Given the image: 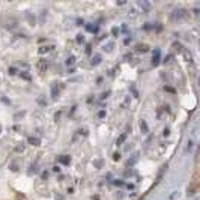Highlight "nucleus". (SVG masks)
<instances>
[{"instance_id": "nucleus-1", "label": "nucleus", "mask_w": 200, "mask_h": 200, "mask_svg": "<svg viewBox=\"0 0 200 200\" xmlns=\"http://www.w3.org/2000/svg\"><path fill=\"white\" fill-rule=\"evenodd\" d=\"M186 15V10L184 9H176L175 10L172 11V20H174V21H178V20H183Z\"/></svg>"}, {"instance_id": "nucleus-2", "label": "nucleus", "mask_w": 200, "mask_h": 200, "mask_svg": "<svg viewBox=\"0 0 200 200\" xmlns=\"http://www.w3.org/2000/svg\"><path fill=\"white\" fill-rule=\"evenodd\" d=\"M161 50L158 48H155L152 51V59H151V63L153 65V66H158L160 62H161Z\"/></svg>"}, {"instance_id": "nucleus-3", "label": "nucleus", "mask_w": 200, "mask_h": 200, "mask_svg": "<svg viewBox=\"0 0 200 200\" xmlns=\"http://www.w3.org/2000/svg\"><path fill=\"white\" fill-rule=\"evenodd\" d=\"M137 4L141 8V9L144 12L148 13V12L151 11V9H152L151 4L149 1H147V0H139V1H137Z\"/></svg>"}, {"instance_id": "nucleus-4", "label": "nucleus", "mask_w": 200, "mask_h": 200, "mask_svg": "<svg viewBox=\"0 0 200 200\" xmlns=\"http://www.w3.org/2000/svg\"><path fill=\"white\" fill-rule=\"evenodd\" d=\"M51 97L54 101H56L59 97V89L57 82H54L51 85Z\"/></svg>"}, {"instance_id": "nucleus-5", "label": "nucleus", "mask_w": 200, "mask_h": 200, "mask_svg": "<svg viewBox=\"0 0 200 200\" xmlns=\"http://www.w3.org/2000/svg\"><path fill=\"white\" fill-rule=\"evenodd\" d=\"M37 68H38V70H39L41 73H45L46 70H47V68H48V65H47L46 60L43 59V58H41V59L38 61Z\"/></svg>"}, {"instance_id": "nucleus-6", "label": "nucleus", "mask_w": 200, "mask_h": 200, "mask_svg": "<svg viewBox=\"0 0 200 200\" xmlns=\"http://www.w3.org/2000/svg\"><path fill=\"white\" fill-rule=\"evenodd\" d=\"M139 158V151L136 152V153H134V154H132L131 157L127 160V163H126V165L129 166V167L134 166V165L136 164V162L138 161Z\"/></svg>"}, {"instance_id": "nucleus-7", "label": "nucleus", "mask_w": 200, "mask_h": 200, "mask_svg": "<svg viewBox=\"0 0 200 200\" xmlns=\"http://www.w3.org/2000/svg\"><path fill=\"white\" fill-rule=\"evenodd\" d=\"M139 127H140V130L143 134H147L149 133L150 129H149V125L147 124V122L144 120V119H140L139 120Z\"/></svg>"}, {"instance_id": "nucleus-8", "label": "nucleus", "mask_w": 200, "mask_h": 200, "mask_svg": "<svg viewBox=\"0 0 200 200\" xmlns=\"http://www.w3.org/2000/svg\"><path fill=\"white\" fill-rule=\"evenodd\" d=\"M102 55L100 54H95L91 60V65H98L100 63H102Z\"/></svg>"}, {"instance_id": "nucleus-9", "label": "nucleus", "mask_w": 200, "mask_h": 200, "mask_svg": "<svg viewBox=\"0 0 200 200\" xmlns=\"http://www.w3.org/2000/svg\"><path fill=\"white\" fill-rule=\"evenodd\" d=\"M70 161H71V158L69 155H63L59 157V162L65 166H68L70 163Z\"/></svg>"}, {"instance_id": "nucleus-10", "label": "nucleus", "mask_w": 200, "mask_h": 200, "mask_svg": "<svg viewBox=\"0 0 200 200\" xmlns=\"http://www.w3.org/2000/svg\"><path fill=\"white\" fill-rule=\"evenodd\" d=\"M26 113H27V111H26V110L20 111L19 113H15V114H14V116H13V119H14V121H15V122L20 121L21 119H23V118H24V116L26 115Z\"/></svg>"}, {"instance_id": "nucleus-11", "label": "nucleus", "mask_w": 200, "mask_h": 200, "mask_svg": "<svg viewBox=\"0 0 200 200\" xmlns=\"http://www.w3.org/2000/svg\"><path fill=\"white\" fill-rule=\"evenodd\" d=\"M113 48H114V43L113 42H109V43H107V44L102 46V50L107 52V53L112 52L113 50Z\"/></svg>"}, {"instance_id": "nucleus-12", "label": "nucleus", "mask_w": 200, "mask_h": 200, "mask_svg": "<svg viewBox=\"0 0 200 200\" xmlns=\"http://www.w3.org/2000/svg\"><path fill=\"white\" fill-rule=\"evenodd\" d=\"M28 142L29 144L32 145V146H40L41 145V140L37 138H33V137H31L28 139Z\"/></svg>"}, {"instance_id": "nucleus-13", "label": "nucleus", "mask_w": 200, "mask_h": 200, "mask_svg": "<svg viewBox=\"0 0 200 200\" xmlns=\"http://www.w3.org/2000/svg\"><path fill=\"white\" fill-rule=\"evenodd\" d=\"M136 49L140 53H147L150 50V47L147 44H139L138 46H136Z\"/></svg>"}, {"instance_id": "nucleus-14", "label": "nucleus", "mask_w": 200, "mask_h": 200, "mask_svg": "<svg viewBox=\"0 0 200 200\" xmlns=\"http://www.w3.org/2000/svg\"><path fill=\"white\" fill-rule=\"evenodd\" d=\"M76 63V56L75 55H70L68 59L65 60V65L68 66H71Z\"/></svg>"}, {"instance_id": "nucleus-15", "label": "nucleus", "mask_w": 200, "mask_h": 200, "mask_svg": "<svg viewBox=\"0 0 200 200\" xmlns=\"http://www.w3.org/2000/svg\"><path fill=\"white\" fill-rule=\"evenodd\" d=\"M20 77L21 79L25 80H28V81H31V75L29 74V72H27V71L21 72V73L20 74Z\"/></svg>"}, {"instance_id": "nucleus-16", "label": "nucleus", "mask_w": 200, "mask_h": 200, "mask_svg": "<svg viewBox=\"0 0 200 200\" xmlns=\"http://www.w3.org/2000/svg\"><path fill=\"white\" fill-rule=\"evenodd\" d=\"M125 139H126V135H125V134H122V135H120L119 138L117 139L116 144H117L118 146H120V145H122V144L125 141Z\"/></svg>"}, {"instance_id": "nucleus-17", "label": "nucleus", "mask_w": 200, "mask_h": 200, "mask_svg": "<svg viewBox=\"0 0 200 200\" xmlns=\"http://www.w3.org/2000/svg\"><path fill=\"white\" fill-rule=\"evenodd\" d=\"M50 51V47L48 46H42L38 49V54H44L46 53H48Z\"/></svg>"}, {"instance_id": "nucleus-18", "label": "nucleus", "mask_w": 200, "mask_h": 200, "mask_svg": "<svg viewBox=\"0 0 200 200\" xmlns=\"http://www.w3.org/2000/svg\"><path fill=\"white\" fill-rule=\"evenodd\" d=\"M183 57H184L185 61H188V62L192 61V55H191V53L188 50H184L183 51Z\"/></svg>"}, {"instance_id": "nucleus-19", "label": "nucleus", "mask_w": 200, "mask_h": 200, "mask_svg": "<svg viewBox=\"0 0 200 200\" xmlns=\"http://www.w3.org/2000/svg\"><path fill=\"white\" fill-rule=\"evenodd\" d=\"M164 91L169 92V93H172V94H176V92H177L176 90L173 87H172V86H165L164 87Z\"/></svg>"}, {"instance_id": "nucleus-20", "label": "nucleus", "mask_w": 200, "mask_h": 200, "mask_svg": "<svg viewBox=\"0 0 200 200\" xmlns=\"http://www.w3.org/2000/svg\"><path fill=\"white\" fill-rule=\"evenodd\" d=\"M76 40H77V43L79 44H82L84 43V40H85V37L81 34V33H79L76 37Z\"/></svg>"}, {"instance_id": "nucleus-21", "label": "nucleus", "mask_w": 200, "mask_h": 200, "mask_svg": "<svg viewBox=\"0 0 200 200\" xmlns=\"http://www.w3.org/2000/svg\"><path fill=\"white\" fill-rule=\"evenodd\" d=\"M110 93H111V91H104V92H102V94H100V100L101 101H104V100H106L108 97H109V95H110Z\"/></svg>"}, {"instance_id": "nucleus-22", "label": "nucleus", "mask_w": 200, "mask_h": 200, "mask_svg": "<svg viewBox=\"0 0 200 200\" xmlns=\"http://www.w3.org/2000/svg\"><path fill=\"white\" fill-rule=\"evenodd\" d=\"M0 101H1L3 103L7 104V105H10L11 104V101L8 97H6V96H3V97L0 98Z\"/></svg>"}, {"instance_id": "nucleus-23", "label": "nucleus", "mask_w": 200, "mask_h": 200, "mask_svg": "<svg viewBox=\"0 0 200 200\" xmlns=\"http://www.w3.org/2000/svg\"><path fill=\"white\" fill-rule=\"evenodd\" d=\"M17 72H18V69L14 68V66H10V68L9 69V74L10 76H14V75H16Z\"/></svg>"}, {"instance_id": "nucleus-24", "label": "nucleus", "mask_w": 200, "mask_h": 200, "mask_svg": "<svg viewBox=\"0 0 200 200\" xmlns=\"http://www.w3.org/2000/svg\"><path fill=\"white\" fill-rule=\"evenodd\" d=\"M94 25H92L91 23H88L86 26H85V29H86V31H89V32H93V30H94Z\"/></svg>"}, {"instance_id": "nucleus-25", "label": "nucleus", "mask_w": 200, "mask_h": 200, "mask_svg": "<svg viewBox=\"0 0 200 200\" xmlns=\"http://www.w3.org/2000/svg\"><path fill=\"white\" fill-rule=\"evenodd\" d=\"M130 101H131V100H130L129 97H125V100H124V103L121 104V106L124 107V108H127V107L129 106V104H130Z\"/></svg>"}, {"instance_id": "nucleus-26", "label": "nucleus", "mask_w": 200, "mask_h": 200, "mask_svg": "<svg viewBox=\"0 0 200 200\" xmlns=\"http://www.w3.org/2000/svg\"><path fill=\"white\" fill-rule=\"evenodd\" d=\"M130 90H131V91L133 92V96H134L135 98H138V97H139V91L136 90V88H135V85H134V84L132 85V87H131V89H130Z\"/></svg>"}, {"instance_id": "nucleus-27", "label": "nucleus", "mask_w": 200, "mask_h": 200, "mask_svg": "<svg viewBox=\"0 0 200 200\" xmlns=\"http://www.w3.org/2000/svg\"><path fill=\"white\" fill-rule=\"evenodd\" d=\"M91 52H92V50H91V45L90 43H88V44L86 45V54L90 56V55L91 54Z\"/></svg>"}, {"instance_id": "nucleus-28", "label": "nucleus", "mask_w": 200, "mask_h": 200, "mask_svg": "<svg viewBox=\"0 0 200 200\" xmlns=\"http://www.w3.org/2000/svg\"><path fill=\"white\" fill-rule=\"evenodd\" d=\"M151 29H153V25L150 24V23H146L144 26H143V30L144 31H150Z\"/></svg>"}, {"instance_id": "nucleus-29", "label": "nucleus", "mask_w": 200, "mask_h": 200, "mask_svg": "<svg viewBox=\"0 0 200 200\" xmlns=\"http://www.w3.org/2000/svg\"><path fill=\"white\" fill-rule=\"evenodd\" d=\"M16 151H18V152H22L24 150H25V147H24V145H18L17 147H16Z\"/></svg>"}, {"instance_id": "nucleus-30", "label": "nucleus", "mask_w": 200, "mask_h": 200, "mask_svg": "<svg viewBox=\"0 0 200 200\" xmlns=\"http://www.w3.org/2000/svg\"><path fill=\"white\" fill-rule=\"evenodd\" d=\"M61 113H62V111H58V112H56V113H54V121H55V122H58Z\"/></svg>"}, {"instance_id": "nucleus-31", "label": "nucleus", "mask_w": 200, "mask_h": 200, "mask_svg": "<svg viewBox=\"0 0 200 200\" xmlns=\"http://www.w3.org/2000/svg\"><path fill=\"white\" fill-rule=\"evenodd\" d=\"M172 47L176 48V49H177V50L179 51V50H180V49H181V48H182L183 46H182V44H180V43H179L178 42H174V43H173V44H172Z\"/></svg>"}, {"instance_id": "nucleus-32", "label": "nucleus", "mask_w": 200, "mask_h": 200, "mask_svg": "<svg viewBox=\"0 0 200 200\" xmlns=\"http://www.w3.org/2000/svg\"><path fill=\"white\" fill-rule=\"evenodd\" d=\"M37 102H38L40 105H42V106H46V105H47V102H46L45 100H40V99H38V100H37Z\"/></svg>"}, {"instance_id": "nucleus-33", "label": "nucleus", "mask_w": 200, "mask_h": 200, "mask_svg": "<svg viewBox=\"0 0 200 200\" xmlns=\"http://www.w3.org/2000/svg\"><path fill=\"white\" fill-rule=\"evenodd\" d=\"M118 31H119V30H118L117 27H113V28L112 29V33L116 37V36L118 35Z\"/></svg>"}, {"instance_id": "nucleus-34", "label": "nucleus", "mask_w": 200, "mask_h": 200, "mask_svg": "<svg viewBox=\"0 0 200 200\" xmlns=\"http://www.w3.org/2000/svg\"><path fill=\"white\" fill-rule=\"evenodd\" d=\"M98 115H99V117H100V118H103V117L106 115V112H105L104 110H101V111L99 112Z\"/></svg>"}, {"instance_id": "nucleus-35", "label": "nucleus", "mask_w": 200, "mask_h": 200, "mask_svg": "<svg viewBox=\"0 0 200 200\" xmlns=\"http://www.w3.org/2000/svg\"><path fill=\"white\" fill-rule=\"evenodd\" d=\"M113 183H114V185H116V186H121V185L124 184V182L121 181V180H115V181L113 182Z\"/></svg>"}, {"instance_id": "nucleus-36", "label": "nucleus", "mask_w": 200, "mask_h": 200, "mask_svg": "<svg viewBox=\"0 0 200 200\" xmlns=\"http://www.w3.org/2000/svg\"><path fill=\"white\" fill-rule=\"evenodd\" d=\"M122 32L123 33H128V30H127V27H126V25L124 23L123 25H122Z\"/></svg>"}, {"instance_id": "nucleus-37", "label": "nucleus", "mask_w": 200, "mask_h": 200, "mask_svg": "<svg viewBox=\"0 0 200 200\" xmlns=\"http://www.w3.org/2000/svg\"><path fill=\"white\" fill-rule=\"evenodd\" d=\"M172 56H173L172 54H169V55H168V56L165 58V60H164V64L166 65V64H167V63H168V62H169V61L172 59Z\"/></svg>"}, {"instance_id": "nucleus-38", "label": "nucleus", "mask_w": 200, "mask_h": 200, "mask_svg": "<svg viewBox=\"0 0 200 200\" xmlns=\"http://www.w3.org/2000/svg\"><path fill=\"white\" fill-rule=\"evenodd\" d=\"M130 42H131V38H126V39L124 40V45H129Z\"/></svg>"}, {"instance_id": "nucleus-39", "label": "nucleus", "mask_w": 200, "mask_h": 200, "mask_svg": "<svg viewBox=\"0 0 200 200\" xmlns=\"http://www.w3.org/2000/svg\"><path fill=\"white\" fill-rule=\"evenodd\" d=\"M163 135H164V137H167V136H169V135H170V130H169L168 128H165V129H164Z\"/></svg>"}, {"instance_id": "nucleus-40", "label": "nucleus", "mask_w": 200, "mask_h": 200, "mask_svg": "<svg viewBox=\"0 0 200 200\" xmlns=\"http://www.w3.org/2000/svg\"><path fill=\"white\" fill-rule=\"evenodd\" d=\"M83 22H84V20H82V19H78L77 20V25H81V24H83Z\"/></svg>"}, {"instance_id": "nucleus-41", "label": "nucleus", "mask_w": 200, "mask_h": 200, "mask_svg": "<svg viewBox=\"0 0 200 200\" xmlns=\"http://www.w3.org/2000/svg\"><path fill=\"white\" fill-rule=\"evenodd\" d=\"M116 3H117V5H118V6H122V5H124V4H126V1H125V0H123V1H117Z\"/></svg>"}, {"instance_id": "nucleus-42", "label": "nucleus", "mask_w": 200, "mask_h": 200, "mask_svg": "<svg viewBox=\"0 0 200 200\" xmlns=\"http://www.w3.org/2000/svg\"><path fill=\"white\" fill-rule=\"evenodd\" d=\"M119 158H120V155H119V154L115 153V154L113 155V159H114V160H116V161H117V160H118Z\"/></svg>"}, {"instance_id": "nucleus-43", "label": "nucleus", "mask_w": 200, "mask_h": 200, "mask_svg": "<svg viewBox=\"0 0 200 200\" xmlns=\"http://www.w3.org/2000/svg\"><path fill=\"white\" fill-rule=\"evenodd\" d=\"M54 172H59L60 169H59L58 167H54Z\"/></svg>"}, {"instance_id": "nucleus-44", "label": "nucleus", "mask_w": 200, "mask_h": 200, "mask_svg": "<svg viewBox=\"0 0 200 200\" xmlns=\"http://www.w3.org/2000/svg\"><path fill=\"white\" fill-rule=\"evenodd\" d=\"M102 80V78H99V79H98V80H97V83H99V82H101Z\"/></svg>"}, {"instance_id": "nucleus-45", "label": "nucleus", "mask_w": 200, "mask_h": 200, "mask_svg": "<svg viewBox=\"0 0 200 200\" xmlns=\"http://www.w3.org/2000/svg\"><path fill=\"white\" fill-rule=\"evenodd\" d=\"M127 187H128V188H130V189H132V188H134V185H132V184H130V185H128Z\"/></svg>"}, {"instance_id": "nucleus-46", "label": "nucleus", "mask_w": 200, "mask_h": 200, "mask_svg": "<svg viewBox=\"0 0 200 200\" xmlns=\"http://www.w3.org/2000/svg\"><path fill=\"white\" fill-rule=\"evenodd\" d=\"M1 130H2V128H1V126H0V133H1Z\"/></svg>"}]
</instances>
